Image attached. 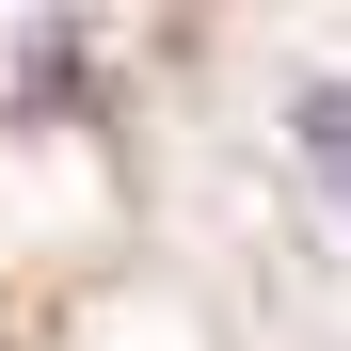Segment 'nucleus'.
<instances>
[{"label": "nucleus", "instance_id": "1", "mask_svg": "<svg viewBox=\"0 0 351 351\" xmlns=\"http://www.w3.org/2000/svg\"><path fill=\"white\" fill-rule=\"evenodd\" d=\"M287 144L319 160V192L351 208V80H287Z\"/></svg>", "mask_w": 351, "mask_h": 351}]
</instances>
